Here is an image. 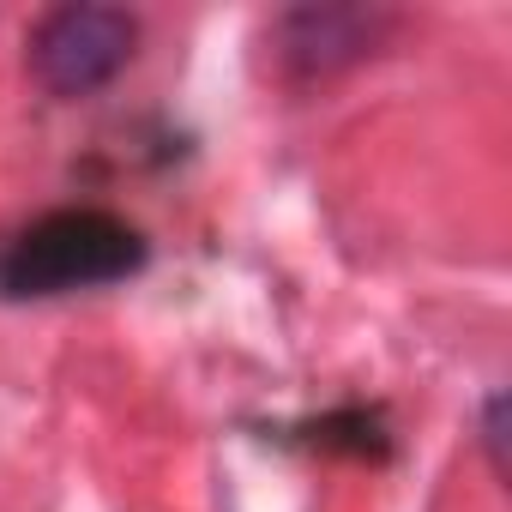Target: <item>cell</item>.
<instances>
[{"instance_id": "cell-3", "label": "cell", "mask_w": 512, "mask_h": 512, "mask_svg": "<svg viewBox=\"0 0 512 512\" xmlns=\"http://www.w3.org/2000/svg\"><path fill=\"white\" fill-rule=\"evenodd\" d=\"M392 31V13L374 7H296L284 19H272L266 49L278 55L284 79H332L356 61H368L380 49V37Z\"/></svg>"}, {"instance_id": "cell-2", "label": "cell", "mask_w": 512, "mask_h": 512, "mask_svg": "<svg viewBox=\"0 0 512 512\" xmlns=\"http://www.w3.org/2000/svg\"><path fill=\"white\" fill-rule=\"evenodd\" d=\"M139 49V19L127 7H55L31 31V73L49 97H97L127 73Z\"/></svg>"}, {"instance_id": "cell-1", "label": "cell", "mask_w": 512, "mask_h": 512, "mask_svg": "<svg viewBox=\"0 0 512 512\" xmlns=\"http://www.w3.org/2000/svg\"><path fill=\"white\" fill-rule=\"evenodd\" d=\"M145 260H151V241L127 217L103 205H61L0 247V296L49 302L73 290H103L145 272Z\"/></svg>"}, {"instance_id": "cell-4", "label": "cell", "mask_w": 512, "mask_h": 512, "mask_svg": "<svg viewBox=\"0 0 512 512\" xmlns=\"http://www.w3.org/2000/svg\"><path fill=\"white\" fill-rule=\"evenodd\" d=\"M482 446H488V458H494V476H506V398H500V392H494L488 410H482Z\"/></svg>"}]
</instances>
